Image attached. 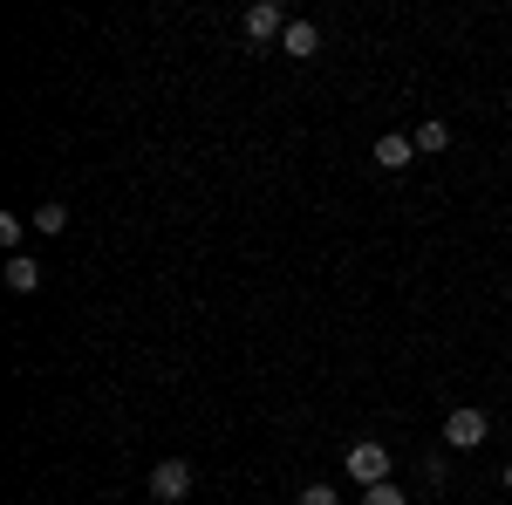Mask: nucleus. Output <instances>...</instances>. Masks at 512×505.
I'll return each mask as SVG.
<instances>
[{"mask_svg": "<svg viewBox=\"0 0 512 505\" xmlns=\"http://www.w3.org/2000/svg\"><path fill=\"white\" fill-rule=\"evenodd\" d=\"M294 505H342V492H335V485H308Z\"/></svg>", "mask_w": 512, "mask_h": 505, "instance_id": "nucleus-12", "label": "nucleus"}, {"mask_svg": "<svg viewBox=\"0 0 512 505\" xmlns=\"http://www.w3.org/2000/svg\"><path fill=\"white\" fill-rule=\"evenodd\" d=\"M280 48L308 62V55H321V28H315V21H287V35H280Z\"/></svg>", "mask_w": 512, "mask_h": 505, "instance_id": "nucleus-6", "label": "nucleus"}, {"mask_svg": "<svg viewBox=\"0 0 512 505\" xmlns=\"http://www.w3.org/2000/svg\"><path fill=\"white\" fill-rule=\"evenodd\" d=\"M7 287H14V294H35V287H41V260H28V253H7Z\"/></svg>", "mask_w": 512, "mask_h": 505, "instance_id": "nucleus-7", "label": "nucleus"}, {"mask_svg": "<svg viewBox=\"0 0 512 505\" xmlns=\"http://www.w3.org/2000/svg\"><path fill=\"white\" fill-rule=\"evenodd\" d=\"M21 233H28V219H14V212H7V219H0V246H7V253H21Z\"/></svg>", "mask_w": 512, "mask_h": 505, "instance_id": "nucleus-11", "label": "nucleus"}, {"mask_svg": "<svg viewBox=\"0 0 512 505\" xmlns=\"http://www.w3.org/2000/svg\"><path fill=\"white\" fill-rule=\"evenodd\" d=\"M506 492H512V465H506Z\"/></svg>", "mask_w": 512, "mask_h": 505, "instance_id": "nucleus-13", "label": "nucleus"}, {"mask_svg": "<svg viewBox=\"0 0 512 505\" xmlns=\"http://www.w3.org/2000/svg\"><path fill=\"white\" fill-rule=\"evenodd\" d=\"M192 458H158L151 465V499H164V505H178V499H192Z\"/></svg>", "mask_w": 512, "mask_h": 505, "instance_id": "nucleus-2", "label": "nucleus"}, {"mask_svg": "<svg viewBox=\"0 0 512 505\" xmlns=\"http://www.w3.org/2000/svg\"><path fill=\"white\" fill-rule=\"evenodd\" d=\"M362 505H410V492H403V485H369V492H362Z\"/></svg>", "mask_w": 512, "mask_h": 505, "instance_id": "nucleus-10", "label": "nucleus"}, {"mask_svg": "<svg viewBox=\"0 0 512 505\" xmlns=\"http://www.w3.org/2000/svg\"><path fill=\"white\" fill-rule=\"evenodd\" d=\"M410 144H417V157H437L444 144H451V123H437V117H424L417 130H410Z\"/></svg>", "mask_w": 512, "mask_h": 505, "instance_id": "nucleus-8", "label": "nucleus"}, {"mask_svg": "<svg viewBox=\"0 0 512 505\" xmlns=\"http://www.w3.org/2000/svg\"><path fill=\"white\" fill-rule=\"evenodd\" d=\"M28 226H35L41 239H55V233H69V205H62V198H41V212L35 219H28Z\"/></svg>", "mask_w": 512, "mask_h": 505, "instance_id": "nucleus-9", "label": "nucleus"}, {"mask_svg": "<svg viewBox=\"0 0 512 505\" xmlns=\"http://www.w3.org/2000/svg\"><path fill=\"white\" fill-rule=\"evenodd\" d=\"M376 164H383V171H410V164H417V144H410L403 130H390V137H376Z\"/></svg>", "mask_w": 512, "mask_h": 505, "instance_id": "nucleus-5", "label": "nucleus"}, {"mask_svg": "<svg viewBox=\"0 0 512 505\" xmlns=\"http://www.w3.org/2000/svg\"><path fill=\"white\" fill-rule=\"evenodd\" d=\"M342 471H349L362 492H369V485H390V451H383L376 437H355L349 451H342Z\"/></svg>", "mask_w": 512, "mask_h": 505, "instance_id": "nucleus-1", "label": "nucleus"}, {"mask_svg": "<svg viewBox=\"0 0 512 505\" xmlns=\"http://www.w3.org/2000/svg\"><path fill=\"white\" fill-rule=\"evenodd\" d=\"M485 437H492V417H485V410H472V403L444 417V444H451V451H478Z\"/></svg>", "mask_w": 512, "mask_h": 505, "instance_id": "nucleus-3", "label": "nucleus"}, {"mask_svg": "<svg viewBox=\"0 0 512 505\" xmlns=\"http://www.w3.org/2000/svg\"><path fill=\"white\" fill-rule=\"evenodd\" d=\"M239 28H246V41H260V48H267V41L287 35V14H280L274 0H253V7L239 14Z\"/></svg>", "mask_w": 512, "mask_h": 505, "instance_id": "nucleus-4", "label": "nucleus"}]
</instances>
